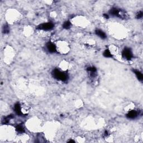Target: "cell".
Listing matches in <instances>:
<instances>
[{"mask_svg": "<svg viewBox=\"0 0 143 143\" xmlns=\"http://www.w3.org/2000/svg\"><path fill=\"white\" fill-rule=\"evenodd\" d=\"M51 75L55 79L62 82H65L68 80V74L65 72L60 71L57 68H55L52 70Z\"/></svg>", "mask_w": 143, "mask_h": 143, "instance_id": "1", "label": "cell"}, {"mask_svg": "<svg viewBox=\"0 0 143 143\" xmlns=\"http://www.w3.org/2000/svg\"><path fill=\"white\" fill-rule=\"evenodd\" d=\"M109 13L112 16L118 17L119 18H123V19H125L127 17V14L126 13V12L117 7H112L111 8V10L109 11Z\"/></svg>", "mask_w": 143, "mask_h": 143, "instance_id": "2", "label": "cell"}, {"mask_svg": "<svg viewBox=\"0 0 143 143\" xmlns=\"http://www.w3.org/2000/svg\"><path fill=\"white\" fill-rule=\"evenodd\" d=\"M122 56L124 59L127 60H130L133 58V54L130 48L126 47L124 49L122 52Z\"/></svg>", "mask_w": 143, "mask_h": 143, "instance_id": "3", "label": "cell"}, {"mask_svg": "<svg viewBox=\"0 0 143 143\" xmlns=\"http://www.w3.org/2000/svg\"><path fill=\"white\" fill-rule=\"evenodd\" d=\"M54 27V23H52V22H49V23H43L39 25L38 26L36 27V29L38 30H45V31H47V30H51Z\"/></svg>", "mask_w": 143, "mask_h": 143, "instance_id": "4", "label": "cell"}, {"mask_svg": "<svg viewBox=\"0 0 143 143\" xmlns=\"http://www.w3.org/2000/svg\"><path fill=\"white\" fill-rule=\"evenodd\" d=\"M86 70L89 73V75L91 78H95L97 76V69L94 66H89L87 68Z\"/></svg>", "mask_w": 143, "mask_h": 143, "instance_id": "5", "label": "cell"}, {"mask_svg": "<svg viewBox=\"0 0 143 143\" xmlns=\"http://www.w3.org/2000/svg\"><path fill=\"white\" fill-rule=\"evenodd\" d=\"M46 48L49 52L51 53H57V46L55 44H54L51 41H49L46 44Z\"/></svg>", "mask_w": 143, "mask_h": 143, "instance_id": "6", "label": "cell"}, {"mask_svg": "<svg viewBox=\"0 0 143 143\" xmlns=\"http://www.w3.org/2000/svg\"><path fill=\"white\" fill-rule=\"evenodd\" d=\"M139 112L137 110H131L126 115L127 118L129 119H134L137 117Z\"/></svg>", "mask_w": 143, "mask_h": 143, "instance_id": "7", "label": "cell"}, {"mask_svg": "<svg viewBox=\"0 0 143 143\" xmlns=\"http://www.w3.org/2000/svg\"><path fill=\"white\" fill-rule=\"evenodd\" d=\"M14 111L17 115L18 116H24L21 111V107L19 102L17 103L14 105Z\"/></svg>", "mask_w": 143, "mask_h": 143, "instance_id": "8", "label": "cell"}, {"mask_svg": "<svg viewBox=\"0 0 143 143\" xmlns=\"http://www.w3.org/2000/svg\"><path fill=\"white\" fill-rule=\"evenodd\" d=\"M95 34L97 35V36L102 39H106L107 38L106 34L105 33V32H103L102 30L100 29L96 30Z\"/></svg>", "mask_w": 143, "mask_h": 143, "instance_id": "9", "label": "cell"}, {"mask_svg": "<svg viewBox=\"0 0 143 143\" xmlns=\"http://www.w3.org/2000/svg\"><path fill=\"white\" fill-rule=\"evenodd\" d=\"M13 118V115H8L7 116L4 117L2 120V124H3V125H6V124H8V122H9L10 120L11 119Z\"/></svg>", "mask_w": 143, "mask_h": 143, "instance_id": "10", "label": "cell"}, {"mask_svg": "<svg viewBox=\"0 0 143 143\" xmlns=\"http://www.w3.org/2000/svg\"><path fill=\"white\" fill-rule=\"evenodd\" d=\"M132 71L134 73L136 74V76H137V78L138 79V80H140V81H142L143 80V74L141 73V72L139 71V70L137 69H133Z\"/></svg>", "mask_w": 143, "mask_h": 143, "instance_id": "11", "label": "cell"}, {"mask_svg": "<svg viewBox=\"0 0 143 143\" xmlns=\"http://www.w3.org/2000/svg\"><path fill=\"white\" fill-rule=\"evenodd\" d=\"M16 131L18 133L23 134L25 132V129L22 125H17L16 126Z\"/></svg>", "mask_w": 143, "mask_h": 143, "instance_id": "12", "label": "cell"}, {"mask_svg": "<svg viewBox=\"0 0 143 143\" xmlns=\"http://www.w3.org/2000/svg\"><path fill=\"white\" fill-rule=\"evenodd\" d=\"M103 55L106 58H112V57H113V55H112L109 49H106L104 51Z\"/></svg>", "mask_w": 143, "mask_h": 143, "instance_id": "13", "label": "cell"}, {"mask_svg": "<svg viewBox=\"0 0 143 143\" xmlns=\"http://www.w3.org/2000/svg\"><path fill=\"white\" fill-rule=\"evenodd\" d=\"M72 26V23L69 21H67L64 23L63 25V28L65 29H69Z\"/></svg>", "mask_w": 143, "mask_h": 143, "instance_id": "14", "label": "cell"}, {"mask_svg": "<svg viewBox=\"0 0 143 143\" xmlns=\"http://www.w3.org/2000/svg\"><path fill=\"white\" fill-rule=\"evenodd\" d=\"M10 32V28L7 25H4L2 28V33L5 34H8Z\"/></svg>", "mask_w": 143, "mask_h": 143, "instance_id": "15", "label": "cell"}, {"mask_svg": "<svg viewBox=\"0 0 143 143\" xmlns=\"http://www.w3.org/2000/svg\"><path fill=\"white\" fill-rule=\"evenodd\" d=\"M143 11H139L137 13V15H136V18L137 19H140L143 17Z\"/></svg>", "mask_w": 143, "mask_h": 143, "instance_id": "16", "label": "cell"}, {"mask_svg": "<svg viewBox=\"0 0 143 143\" xmlns=\"http://www.w3.org/2000/svg\"><path fill=\"white\" fill-rule=\"evenodd\" d=\"M109 135V132L107 130H106L105 131V132H104V133L103 134V137H108Z\"/></svg>", "mask_w": 143, "mask_h": 143, "instance_id": "17", "label": "cell"}, {"mask_svg": "<svg viewBox=\"0 0 143 143\" xmlns=\"http://www.w3.org/2000/svg\"><path fill=\"white\" fill-rule=\"evenodd\" d=\"M103 16L104 18H106V19H109V15L106 14V13H104V14L103 15Z\"/></svg>", "mask_w": 143, "mask_h": 143, "instance_id": "18", "label": "cell"}, {"mask_svg": "<svg viewBox=\"0 0 143 143\" xmlns=\"http://www.w3.org/2000/svg\"><path fill=\"white\" fill-rule=\"evenodd\" d=\"M68 143H75V142L73 140H70L69 141Z\"/></svg>", "mask_w": 143, "mask_h": 143, "instance_id": "19", "label": "cell"}]
</instances>
